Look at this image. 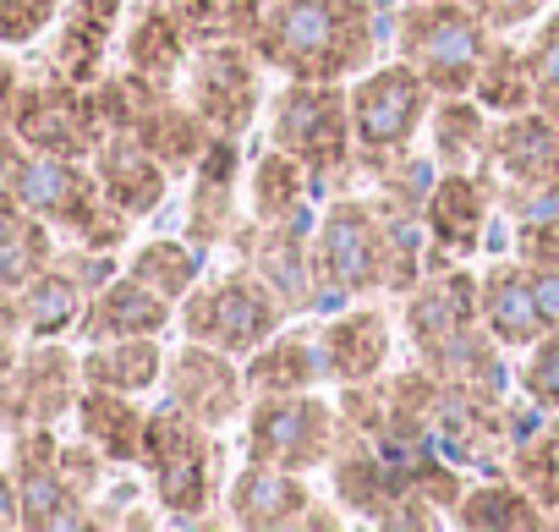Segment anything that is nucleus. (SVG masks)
<instances>
[{"instance_id":"obj_1","label":"nucleus","mask_w":559,"mask_h":532,"mask_svg":"<svg viewBox=\"0 0 559 532\" xmlns=\"http://www.w3.org/2000/svg\"><path fill=\"white\" fill-rule=\"evenodd\" d=\"M252 56L297 83H352L379 61V17L368 0H269Z\"/></svg>"},{"instance_id":"obj_2","label":"nucleus","mask_w":559,"mask_h":532,"mask_svg":"<svg viewBox=\"0 0 559 532\" xmlns=\"http://www.w3.org/2000/svg\"><path fill=\"white\" fill-rule=\"evenodd\" d=\"M0 187L17 192L50 230H67L83 247L116 252L132 230V220L105 198L88 159H61V154L28 149L12 127L0 132Z\"/></svg>"},{"instance_id":"obj_3","label":"nucleus","mask_w":559,"mask_h":532,"mask_svg":"<svg viewBox=\"0 0 559 532\" xmlns=\"http://www.w3.org/2000/svg\"><path fill=\"white\" fill-rule=\"evenodd\" d=\"M143 477L154 488V505L165 521H203L214 510L219 477H225V445L219 428L198 423L176 401H159L143 428Z\"/></svg>"},{"instance_id":"obj_4","label":"nucleus","mask_w":559,"mask_h":532,"mask_svg":"<svg viewBox=\"0 0 559 532\" xmlns=\"http://www.w3.org/2000/svg\"><path fill=\"white\" fill-rule=\"evenodd\" d=\"M313 270L324 308L390 292V220L373 192H335L313 220Z\"/></svg>"},{"instance_id":"obj_5","label":"nucleus","mask_w":559,"mask_h":532,"mask_svg":"<svg viewBox=\"0 0 559 532\" xmlns=\"http://www.w3.org/2000/svg\"><path fill=\"white\" fill-rule=\"evenodd\" d=\"M263 138L274 149L297 154L308 170H313V187H335L341 176L352 181L362 165H357V132H352V83H297L286 78L269 99V116H263Z\"/></svg>"},{"instance_id":"obj_6","label":"nucleus","mask_w":559,"mask_h":532,"mask_svg":"<svg viewBox=\"0 0 559 532\" xmlns=\"http://www.w3.org/2000/svg\"><path fill=\"white\" fill-rule=\"evenodd\" d=\"M390 34H395V56L433 94H472L477 67L493 45V28L472 12V0H406Z\"/></svg>"},{"instance_id":"obj_7","label":"nucleus","mask_w":559,"mask_h":532,"mask_svg":"<svg viewBox=\"0 0 559 532\" xmlns=\"http://www.w3.org/2000/svg\"><path fill=\"white\" fill-rule=\"evenodd\" d=\"M280 324H292L286 303L269 292V281H258L247 263L214 275V281H198L181 303H176V330L181 341H203L214 352H230V357H252Z\"/></svg>"},{"instance_id":"obj_8","label":"nucleus","mask_w":559,"mask_h":532,"mask_svg":"<svg viewBox=\"0 0 559 532\" xmlns=\"http://www.w3.org/2000/svg\"><path fill=\"white\" fill-rule=\"evenodd\" d=\"M241 439H247V461H269L286 472H319V466H330V456L341 445V406L324 401L319 390L252 395V406L241 417Z\"/></svg>"},{"instance_id":"obj_9","label":"nucleus","mask_w":559,"mask_h":532,"mask_svg":"<svg viewBox=\"0 0 559 532\" xmlns=\"http://www.w3.org/2000/svg\"><path fill=\"white\" fill-rule=\"evenodd\" d=\"M433 88L395 56V61H373L362 78H352V132H357V165L368 159H395L406 149H417V138L428 132V110H433Z\"/></svg>"},{"instance_id":"obj_10","label":"nucleus","mask_w":559,"mask_h":532,"mask_svg":"<svg viewBox=\"0 0 559 532\" xmlns=\"http://www.w3.org/2000/svg\"><path fill=\"white\" fill-rule=\"evenodd\" d=\"M263 72L269 67L252 56L247 39H214L192 50L181 72V94L219 138H247L263 105Z\"/></svg>"},{"instance_id":"obj_11","label":"nucleus","mask_w":559,"mask_h":532,"mask_svg":"<svg viewBox=\"0 0 559 532\" xmlns=\"http://www.w3.org/2000/svg\"><path fill=\"white\" fill-rule=\"evenodd\" d=\"M230 241L241 247L247 270L269 281V292L286 303L292 319H308L324 308L319 270H313V209L292 220H241Z\"/></svg>"},{"instance_id":"obj_12","label":"nucleus","mask_w":559,"mask_h":532,"mask_svg":"<svg viewBox=\"0 0 559 532\" xmlns=\"http://www.w3.org/2000/svg\"><path fill=\"white\" fill-rule=\"evenodd\" d=\"M12 132L28 149H45L61 159H94V149L105 143L110 127H105L94 88L67 83V78H39V83H23V94L12 105Z\"/></svg>"},{"instance_id":"obj_13","label":"nucleus","mask_w":559,"mask_h":532,"mask_svg":"<svg viewBox=\"0 0 559 532\" xmlns=\"http://www.w3.org/2000/svg\"><path fill=\"white\" fill-rule=\"evenodd\" d=\"M83 395V363L61 341H34L17 352L12 374L0 379V428L23 434V428H56L61 417L78 412Z\"/></svg>"},{"instance_id":"obj_14","label":"nucleus","mask_w":559,"mask_h":532,"mask_svg":"<svg viewBox=\"0 0 559 532\" xmlns=\"http://www.w3.org/2000/svg\"><path fill=\"white\" fill-rule=\"evenodd\" d=\"M12 477L23 494V527L28 532H72L94 527V499L67 477L56 428H23L12 434Z\"/></svg>"},{"instance_id":"obj_15","label":"nucleus","mask_w":559,"mask_h":532,"mask_svg":"<svg viewBox=\"0 0 559 532\" xmlns=\"http://www.w3.org/2000/svg\"><path fill=\"white\" fill-rule=\"evenodd\" d=\"M499 181V198H510V209L554 198L559 192V127L532 105L515 116H493V138H488V159H483Z\"/></svg>"},{"instance_id":"obj_16","label":"nucleus","mask_w":559,"mask_h":532,"mask_svg":"<svg viewBox=\"0 0 559 532\" xmlns=\"http://www.w3.org/2000/svg\"><path fill=\"white\" fill-rule=\"evenodd\" d=\"M165 401H176L181 412H192L209 428H230L247 417L252 390H247V368L230 352H214L203 341H181L165 357Z\"/></svg>"},{"instance_id":"obj_17","label":"nucleus","mask_w":559,"mask_h":532,"mask_svg":"<svg viewBox=\"0 0 559 532\" xmlns=\"http://www.w3.org/2000/svg\"><path fill=\"white\" fill-rule=\"evenodd\" d=\"M493 198L499 181L488 165L477 170H433L428 198H423V230L428 247L444 258H477L488 247V225H493Z\"/></svg>"},{"instance_id":"obj_18","label":"nucleus","mask_w":559,"mask_h":532,"mask_svg":"<svg viewBox=\"0 0 559 532\" xmlns=\"http://www.w3.org/2000/svg\"><path fill=\"white\" fill-rule=\"evenodd\" d=\"M319 510L308 472H286L269 461H247L230 483H225V521L247 527V532H286V527H308V516Z\"/></svg>"},{"instance_id":"obj_19","label":"nucleus","mask_w":559,"mask_h":532,"mask_svg":"<svg viewBox=\"0 0 559 532\" xmlns=\"http://www.w3.org/2000/svg\"><path fill=\"white\" fill-rule=\"evenodd\" d=\"M395 330L384 308L368 303H352L341 314H330L319 324V346H324V368H330V385L352 390V385H379L390 374V352H395Z\"/></svg>"},{"instance_id":"obj_20","label":"nucleus","mask_w":559,"mask_h":532,"mask_svg":"<svg viewBox=\"0 0 559 532\" xmlns=\"http://www.w3.org/2000/svg\"><path fill=\"white\" fill-rule=\"evenodd\" d=\"M241 225V138H214L209 154L192 165V198H187V230L198 247H225Z\"/></svg>"},{"instance_id":"obj_21","label":"nucleus","mask_w":559,"mask_h":532,"mask_svg":"<svg viewBox=\"0 0 559 532\" xmlns=\"http://www.w3.org/2000/svg\"><path fill=\"white\" fill-rule=\"evenodd\" d=\"M121 12L127 0H67L56 17V50H50V78L94 88L105 78V56L121 39Z\"/></svg>"},{"instance_id":"obj_22","label":"nucleus","mask_w":559,"mask_h":532,"mask_svg":"<svg viewBox=\"0 0 559 532\" xmlns=\"http://www.w3.org/2000/svg\"><path fill=\"white\" fill-rule=\"evenodd\" d=\"M176 324V303H165L154 286H143L138 275H110L105 286L88 292V308L78 319V341H127V335H170Z\"/></svg>"},{"instance_id":"obj_23","label":"nucleus","mask_w":559,"mask_h":532,"mask_svg":"<svg viewBox=\"0 0 559 532\" xmlns=\"http://www.w3.org/2000/svg\"><path fill=\"white\" fill-rule=\"evenodd\" d=\"M192 50L198 45L176 12V0H132V12L121 23V67H132L154 83H181Z\"/></svg>"},{"instance_id":"obj_24","label":"nucleus","mask_w":559,"mask_h":532,"mask_svg":"<svg viewBox=\"0 0 559 532\" xmlns=\"http://www.w3.org/2000/svg\"><path fill=\"white\" fill-rule=\"evenodd\" d=\"M477 314L488 324V335L504 346V352H526L537 335H548V319L537 308V292H532V270L521 258H493L488 270L477 275Z\"/></svg>"},{"instance_id":"obj_25","label":"nucleus","mask_w":559,"mask_h":532,"mask_svg":"<svg viewBox=\"0 0 559 532\" xmlns=\"http://www.w3.org/2000/svg\"><path fill=\"white\" fill-rule=\"evenodd\" d=\"M94 176H99V187H105V198L138 225V220H148L165 198H170V170L159 165V154H148L132 132H105V143L94 149Z\"/></svg>"},{"instance_id":"obj_26","label":"nucleus","mask_w":559,"mask_h":532,"mask_svg":"<svg viewBox=\"0 0 559 532\" xmlns=\"http://www.w3.org/2000/svg\"><path fill=\"white\" fill-rule=\"evenodd\" d=\"M247 368V390L252 395H297V390H319L330 385L324 368V346H319V324H280L252 357H241Z\"/></svg>"},{"instance_id":"obj_27","label":"nucleus","mask_w":559,"mask_h":532,"mask_svg":"<svg viewBox=\"0 0 559 532\" xmlns=\"http://www.w3.org/2000/svg\"><path fill=\"white\" fill-rule=\"evenodd\" d=\"M72 417H78V434H83L110 466H138V461H143V428H148V412L138 406V395L83 385Z\"/></svg>"},{"instance_id":"obj_28","label":"nucleus","mask_w":559,"mask_h":532,"mask_svg":"<svg viewBox=\"0 0 559 532\" xmlns=\"http://www.w3.org/2000/svg\"><path fill=\"white\" fill-rule=\"evenodd\" d=\"M450 521L466 527V532H537L548 521V510L521 488V477L504 466L499 477H483V483H466L461 499L450 505Z\"/></svg>"},{"instance_id":"obj_29","label":"nucleus","mask_w":559,"mask_h":532,"mask_svg":"<svg viewBox=\"0 0 559 532\" xmlns=\"http://www.w3.org/2000/svg\"><path fill=\"white\" fill-rule=\"evenodd\" d=\"M83 308H88V286L56 258L50 270H39L17 292V330L28 341H67V335H78Z\"/></svg>"},{"instance_id":"obj_30","label":"nucleus","mask_w":559,"mask_h":532,"mask_svg":"<svg viewBox=\"0 0 559 532\" xmlns=\"http://www.w3.org/2000/svg\"><path fill=\"white\" fill-rule=\"evenodd\" d=\"M165 335H127V341H88L83 346V385L99 390H121V395H148L154 385H165Z\"/></svg>"},{"instance_id":"obj_31","label":"nucleus","mask_w":559,"mask_h":532,"mask_svg":"<svg viewBox=\"0 0 559 532\" xmlns=\"http://www.w3.org/2000/svg\"><path fill=\"white\" fill-rule=\"evenodd\" d=\"M493 116L472 94H439L428 110V154L439 170H477L488 159Z\"/></svg>"},{"instance_id":"obj_32","label":"nucleus","mask_w":559,"mask_h":532,"mask_svg":"<svg viewBox=\"0 0 559 532\" xmlns=\"http://www.w3.org/2000/svg\"><path fill=\"white\" fill-rule=\"evenodd\" d=\"M56 230L17 198L0 187V286L7 292H23L39 270L56 263Z\"/></svg>"},{"instance_id":"obj_33","label":"nucleus","mask_w":559,"mask_h":532,"mask_svg":"<svg viewBox=\"0 0 559 532\" xmlns=\"http://www.w3.org/2000/svg\"><path fill=\"white\" fill-rule=\"evenodd\" d=\"M313 170L286 154V149H263L252 154V170H247V220H292V214H308L313 203Z\"/></svg>"},{"instance_id":"obj_34","label":"nucleus","mask_w":559,"mask_h":532,"mask_svg":"<svg viewBox=\"0 0 559 532\" xmlns=\"http://www.w3.org/2000/svg\"><path fill=\"white\" fill-rule=\"evenodd\" d=\"M203 263H209V247H198L192 236H148L127 252V275L154 286L165 303H181L203 281Z\"/></svg>"},{"instance_id":"obj_35","label":"nucleus","mask_w":559,"mask_h":532,"mask_svg":"<svg viewBox=\"0 0 559 532\" xmlns=\"http://www.w3.org/2000/svg\"><path fill=\"white\" fill-rule=\"evenodd\" d=\"M472 99H477L488 116L532 110V105H537V78H532L526 45H515L510 34H493V45H488V56H483V67H477Z\"/></svg>"},{"instance_id":"obj_36","label":"nucleus","mask_w":559,"mask_h":532,"mask_svg":"<svg viewBox=\"0 0 559 532\" xmlns=\"http://www.w3.org/2000/svg\"><path fill=\"white\" fill-rule=\"evenodd\" d=\"M510 472L521 477V488H526L543 510H559V412H548V423H543L526 445H515Z\"/></svg>"},{"instance_id":"obj_37","label":"nucleus","mask_w":559,"mask_h":532,"mask_svg":"<svg viewBox=\"0 0 559 532\" xmlns=\"http://www.w3.org/2000/svg\"><path fill=\"white\" fill-rule=\"evenodd\" d=\"M515 390H521L532 406H543V412H559V330L537 335V341L521 352Z\"/></svg>"},{"instance_id":"obj_38","label":"nucleus","mask_w":559,"mask_h":532,"mask_svg":"<svg viewBox=\"0 0 559 532\" xmlns=\"http://www.w3.org/2000/svg\"><path fill=\"white\" fill-rule=\"evenodd\" d=\"M67 0H0V45H34L56 28Z\"/></svg>"},{"instance_id":"obj_39","label":"nucleus","mask_w":559,"mask_h":532,"mask_svg":"<svg viewBox=\"0 0 559 532\" xmlns=\"http://www.w3.org/2000/svg\"><path fill=\"white\" fill-rule=\"evenodd\" d=\"M526 61H532L537 88H554V83H559V7L543 12V17L526 28Z\"/></svg>"},{"instance_id":"obj_40","label":"nucleus","mask_w":559,"mask_h":532,"mask_svg":"<svg viewBox=\"0 0 559 532\" xmlns=\"http://www.w3.org/2000/svg\"><path fill=\"white\" fill-rule=\"evenodd\" d=\"M548 7H554V0H472V12H477L493 34H521V28H532Z\"/></svg>"},{"instance_id":"obj_41","label":"nucleus","mask_w":559,"mask_h":532,"mask_svg":"<svg viewBox=\"0 0 559 532\" xmlns=\"http://www.w3.org/2000/svg\"><path fill=\"white\" fill-rule=\"evenodd\" d=\"M526 270H532V292H537L548 330H559V263H526Z\"/></svg>"},{"instance_id":"obj_42","label":"nucleus","mask_w":559,"mask_h":532,"mask_svg":"<svg viewBox=\"0 0 559 532\" xmlns=\"http://www.w3.org/2000/svg\"><path fill=\"white\" fill-rule=\"evenodd\" d=\"M23 527V494H17V477L12 466H0V532Z\"/></svg>"},{"instance_id":"obj_43","label":"nucleus","mask_w":559,"mask_h":532,"mask_svg":"<svg viewBox=\"0 0 559 532\" xmlns=\"http://www.w3.org/2000/svg\"><path fill=\"white\" fill-rule=\"evenodd\" d=\"M17 94H23V78H17V67H12V61H0V132L12 127V105H17Z\"/></svg>"},{"instance_id":"obj_44","label":"nucleus","mask_w":559,"mask_h":532,"mask_svg":"<svg viewBox=\"0 0 559 532\" xmlns=\"http://www.w3.org/2000/svg\"><path fill=\"white\" fill-rule=\"evenodd\" d=\"M12 363H17V335H12V330H0V379L12 374Z\"/></svg>"},{"instance_id":"obj_45","label":"nucleus","mask_w":559,"mask_h":532,"mask_svg":"<svg viewBox=\"0 0 559 532\" xmlns=\"http://www.w3.org/2000/svg\"><path fill=\"white\" fill-rule=\"evenodd\" d=\"M537 110L559 127V83H554V88H537Z\"/></svg>"}]
</instances>
